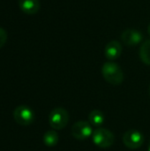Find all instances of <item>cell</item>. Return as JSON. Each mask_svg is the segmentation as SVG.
Masks as SVG:
<instances>
[{"label": "cell", "instance_id": "obj_1", "mask_svg": "<svg viewBox=\"0 0 150 151\" xmlns=\"http://www.w3.org/2000/svg\"><path fill=\"white\" fill-rule=\"evenodd\" d=\"M102 74L103 79L111 85H120L124 81V73L119 65L112 61L103 64L102 66Z\"/></svg>", "mask_w": 150, "mask_h": 151}, {"label": "cell", "instance_id": "obj_2", "mask_svg": "<svg viewBox=\"0 0 150 151\" xmlns=\"http://www.w3.org/2000/svg\"><path fill=\"white\" fill-rule=\"evenodd\" d=\"M69 119L68 111L62 107H57L50 111L49 115V123L52 129L62 130L67 126Z\"/></svg>", "mask_w": 150, "mask_h": 151}, {"label": "cell", "instance_id": "obj_3", "mask_svg": "<svg viewBox=\"0 0 150 151\" xmlns=\"http://www.w3.org/2000/svg\"><path fill=\"white\" fill-rule=\"evenodd\" d=\"M91 137L93 143L101 149L110 148L114 144L115 142L114 134L110 130L101 127L94 130Z\"/></svg>", "mask_w": 150, "mask_h": 151}, {"label": "cell", "instance_id": "obj_4", "mask_svg": "<svg viewBox=\"0 0 150 151\" xmlns=\"http://www.w3.org/2000/svg\"><path fill=\"white\" fill-rule=\"evenodd\" d=\"M93 132L94 131L92 128V125L88 121H85V120H80L75 122L72 125L71 130L72 136L74 139L80 141H83L91 137Z\"/></svg>", "mask_w": 150, "mask_h": 151}, {"label": "cell", "instance_id": "obj_5", "mask_svg": "<svg viewBox=\"0 0 150 151\" xmlns=\"http://www.w3.org/2000/svg\"><path fill=\"white\" fill-rule=\"evenodd\" d=\"M13 118L17 124L26 127L33 123L34 119V113L28 106L19 105L15 108L13 111Z\"/></svg>", "mask_w": 150, "mask_h": 151}, {"label": "cell", "instance_id": "obj_6", "mask_svg": "<svg viewBox=\"0 0 150 151\" xmlns=\"http://www.w3.org/2000/svg\"><path fill=\"white\" fill-rule=\"evenodd\" d=\"M144 142V136L139 131L135 129H130L126 131L123 135L124 145L130 150L140 149Z\"/></svg>", "mask_w": 150, "mask_h": 151}, {"label": "cell", "instance_id": "obj_7", "mask_svg": "<svg viewBox=\"0 0 150 151\" xmlns=\"http://www.w3.org/2000/svg\"><path fill=\"white\" fill-rule=\"evenodd\" d=\"M143 39L142 34L136 29H126L121 35V41L126 46H135Z\"/></svg>", "mask_w": 150, "mask_h": 151}, {"label": "cell", "instance_id": "obj_8", "mask_svg": "<svg viewBox=\"0 0 150 151\" xmlns=\"http://www.w3.org/2000/svg\"><path fill=\"white\" fill-rule=\"evenodd\" d=\"M122 53V45L117 40H112L109 42L104 49V55L110 60H115L120 57Z\"/></svg>", "mask_w": 150, "mask_h": 151}, {"label": "cell", "instance_id": "obj_9", "mask_svg": "<svg viewBox=\"0 0 150 151\" xmlns=\"http://www.w3.org/2000/svg\"><path fill=\"white\" fill-rule=\"evenodd\" d=\"M20 10L27 14H35L40 10L39 0H19Z\"/></svg>", "mask_w": 150, "mask_h": 151}, {"label": "cell", "instance_id": "obj_10", "mask_svg": "<svg viewBox=\"0 0 150 151\" xmlns=\"http://www.w3.org/2000/svg\"><path fill=\"white\" fill-rule=\"evenodd\" d=\"M105 121L104 114L100 110H93L88 115V122L93 127H101Z\"/></svg>", "mask_w": 150, "mask_h": 151}, {"label": "cell", "instance_id": "obj_11", "mask_svg": "<svg viewBox=\"0 0 150 151\" xmlns=\"http://www.w3.org/2000/svg\"><path fill=\"white\" fill-rule=\"evenodd\" d=\"M43 143L47 146V147H54L58 143L59 138H58V134L57 133L56 130H49L47 131L44 134H43V138H42Z\"/></svg>", "mask_w": 150, "mask_h": 151}, {"label": "cell", "instance_id": "obj_12", "mask_svg": "<svg viewBox=\"0 0 150 151\" xmlns=\"http://www.w3.org/2000/svg\"><path fill=\"white\" fill-rule=\"evenodd\" d=\"M139 56L141 60L147 65H150V39L146 40L141 46Z\"/></svg>", "mask_w": 150, "mask_h": 151}, {"label": "cell", "instance_id": "obj_13", "mask_svg": "<svg viewBox=\"0 0 150 151\" xmlns=\"http://www.w3.org/2000/svg\"><path fill=\"white\" fill-rule=\"evenodd\" d=\"M6 40H7V34H6V31L0 27V49L5 44L6 42Z\"/></svg>", "mask_w": 150, "mask_h": 151}, {"label": "cell", "instance_id": "obj_14", "mask_svg": "<svg viewBox=\"0 0 150 151\" xmlns=\"http://www.w3.org/2000/svg\"><path fill=\"white\" fill-rule=\"evenodd\" d=\"M148 33H149V35H150V23L149 25V27H148Z\"/></svg>", "mask_w": 150, "mask_h": 151}, {"label": "cell", "instance_id": "obj_15", "mask_svg": "<svg viewBox=\"0 0 150 151\" xmlns=\"http://www.w3.org/2000/svg\"><path fill=\"white\" fill-rule=\"evenodd\" d=\"M148 151H150V141H149V147H148Z\"/></svg>", "mask_w": 150, "mask_h": 151}, {"label": "cell", "instance_id": "obj_16", "mask_svg": "<svg viewBox=\"0 0 150 151\" xmlns=\"http://www.w3.org/2000/svg\"><path fill=\"white\" fill-rule=\"evenodd\" d=\"M149 96H150V86H149Z\"/></svg>", "mask_w": 150, "mask_h": 151}]
</instances>
